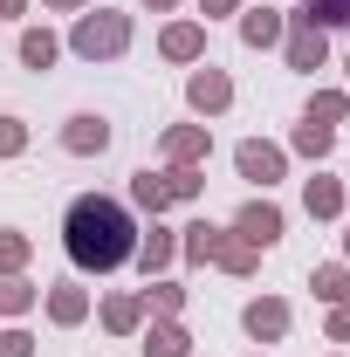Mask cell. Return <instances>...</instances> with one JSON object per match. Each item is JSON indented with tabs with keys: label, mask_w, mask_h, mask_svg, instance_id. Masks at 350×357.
Instances as JSON below:
<instances>
[{
	"label": "cell",
	"mask_w": 350,
	"mask_h": 357,
	"mask_svg": "<svg viewBox=\"0 0 350 357\" xmlns=\"http://www.w3.org/2000/svg\"><path fill=\"white\" fill-rule=\"evenodd\" d=\"M137 234H144V227L131 220V206L110 199V192H76L69 213H62V248H69V261L83 268V275L124 268L137 255Z\"/></svg>",
	"instance_id": "obj_1"
},
{
	"label": "cell",
	"mask_w": 350,
	"mask_h": 357,
	"mask_svg": "<svg viewBox=\"0 0 350 357\" xmlns=\"http://www.w3.org/2000/svg\"><path fill=\"white\" fill-rule=\"evenodd\" d=\"M69 48H76L83 62H117V55L131 48V14H110V7H96V14H76V28H69Z\"/></svg>",
	"instance_id": "obj_2"
},
{
	"label": "cell",
	"mask_w": 350,
	"mask_h": 357,
	"mask_svg": "<svg viewBox=\"0 0 350 357\" xmlns=\"http://www.w3.org/2000/svg\"><path fill=\"white\" fill-rule=\"evenodd\" d=\"M234 172L241 178H254V185H282V172H289V151H282V144H268V137H241V144H234Z\"/></svg>",
	"instance_id": "obj_3"
},
{
	"label": "cell",
	"mask_w": 350,
	"mask_h": 357,
	"mask_svg": "<svg viewBox=\"0 0 350 357\" xmlns=\"http://www.w3.org/2000/svg\"><path fill=\"white\" fill-rule=\"evenodd\" d=\"M282 55H289V69H323V55H330V28H316L303 14H289V35H282Z\"/></svg>",
	"instance_id": "obj_4"
},
{
	"label": "cell",
	"mask_w": 350,
	"mask_h": 357,
	"mask_svg": "<svg viewBox=\"0 0 350 357\" xmlns=\"http://www.w3.org/2000/svg\"><path fill=\"white\" fill-rule=\"evenodd\" d=\"M110 117H96V110H76V117H69V124H62V151H69V158H103V151H110Z\"/></svg>",
	"instance_id": "obj_5"
},
{
	"label": "cell",
	"mask_w": 350,
	"mask_h": 357,
	"mask_svg": "<svg viewBox=\"0 0 350 357\" xmlns=\"http://www.w3.org/2000/svg\"><path fill=\"white\" fill-rule=\"evenodd\" d=\"M185 103H192L199 117H220V110L234 103V76L213 69V62H206V69H192V76H185Z\"/></svg>",
	"instance_id": "obj_6"
},
{
	"label": "cell",
	"mask_w": 350,
	"mask_h": 357,
	"mask_svg": "<svg viewBox=\"0 0 350 357\" xmlns=\"http://www.w3.org/2000/svg\"><path fill=\"white\" fill-rule=\"evenodd\" d=\"M282 206H275V199H248V206H241V213H234V234H241V241H254V248H275V241H282Z\"/></svg>",
	"instance_id": "obj_7"
},
{
	"label": "cell",
	"mask_w": 350,
	"mask_h": 357,
	"mask_svg": "<svg viewBox=\"0 0 350 357\" xmlns=\"http://www.w3.org/2000/svg\"><path fill=\"white\" fill-rule=\"evenodd\" d=\"M241 330H248L254 344H282V337H289V303H282V296H254V303L241 310Z\"/></svg>",
	"instance_id": "obj_8"
},
{
	"label": "cell",
	"mask_w": 350,
	"mask_h": 357,
	"mask_svg": "<svg viewBox=\"0 0 350 357\" xmlns=\"http://www.w3.org/2000/svg\"><path fill=\"white\" fill-rule=\"evenodd\" d=\"M137 351L144 357H192V337L178 316H151V330H137Z\"/></svg>",
	"instance_id": "obj_9"
},
{
	"label": "cell",
	"mask_w": 350,
	"mask_h": 357,
	"mask_svg": "<svg viewBox=\"0 0 350 357\" xmlns=\"http://www.w3.org/2000/svg\"><path fill=\"white\" fill-rule=\"evenodd\" d=\"M137 268H144V282H151V275H165V268L178 261V241H172V227H158L151 220V234H137V255H131Z\"/></svg>",
	"instance_id": "obj_10"
},
{
	"label": "cell",
	"mask_w": 350,
	"mask_h": 357,
	"mask_svg": "<svg viewBox=\"0 0 350 357\" xmlns=\"http://www.w3.org/2000/svg\"><path fill=\"white\" fill-rule=\"evenodd\" d=\"M206 151H213L206 124H172L165 131V165H206Z\"/></svg>",
	"instance_id": "obj_11"
},
{
	"label": "cell",
	"mask_w": 350,
	"mask_h": 357,
	"mask_svg": "<svg viewBox=\"0 0 350 357\" xmlns=\"http://www.w3.org/2000/svg\"><path fill=\"white\" fill-rule=\"evenodd\" d=\"M158 55H165V62H206V28H199V21H172V28L158 35Z\"/></svg>",
	"instance_id": "obj_12"
},
{
	"label": "cell",
	"mask_w": 350,
	"mask_h": 357,
	"mask_svg": "<svg viewBox=\"0 0 350 357\" xmlns=\"http://www.w3.org/2000/svg\"><path fill=\"white\" fill-rule=\"evenodd\" d=\"M282 35H289V14H282V7H248V14H241V42L248 48H275Z\"/></svg>",
	"instance_id": "obj_13"
},
{
	"label": "cell",
	"mask_w": 350,
	"mask_h": 357,
	"mask_svg": "<svg viewBox=\"0 0 350 357\" xmlns=\"http://www.w3.org/2000/svg\"><path fill=\"white\" fill-rule=\"evenodd\" d=\"M14 55H21V69H35V76H42V69H55V62H62V42H55L48 28H21Z\"/></svg>",
	"instance_id": "obj_14"
},
{
	"label": "cell",
	"mask_w": 350,
	"mask_h": 357,
	"mask_svg": "<svg viewBox=\"0 0 350 357\" xmlns=\"http://www.w3.org/2000/svg\"><path fill=\"white\" fill-rule=\"evenodd\" d=\"M344 199H350V192H344V178H323V172H316V178L303 185L309 220H337V213H344Z\"/></svg>",
	"instance_id": "obj_15"
},
{
	"label": "cell",
	"mask_w": 350,
	"mask_h": 357,
	"mask_svg": "<svg viewBox=\"0 0 350 357\" xmlns=\"http://www.w3.org/2000/svg\"><path fill=\"white\" fill-rule=\"evenodd\" d=\"M83 316H89V289H76V282H55V289H48V323L76 330Z\"/></svg>",
	"instance_id": "obj_16"
},
{
	"label": "cell",
	"mask_w": 350,
	"mask_h": 357,
	"mask_svg": "<svg viewBox=\"0 0 350 357\" xmlns=\"http://www.w3.org/2000/svg\"><path fill=\"white\" fill-rule=\"evenodd\" d=\"M131 206L158 220V213L172 206V192H165V172H151V165H144V172H131Z\"/></svg>",
	"instance_id": "obj_17"
},
{
	"label": "cell",
	"mask_w": 350,
	"mask_h": 357,
	"mask_svg": "<svg viewBox=\"0 0 350 357\" xmlns=\"http://www.w3.org/2000/svg\"><path fill=\"white\" fill-rule=\"evenodd\" d=\"M213 268H227V275H254V268H261V248H254V241H241V234H220Z\"/></svg>",
	"instance_id": "obj_18"
},
{
	"label": "cell",
	"mask_w": 350,
	"mask_h": 357,
	"mask_svg": "<svg viewBox=\"0 0 350 357\" xmlns=\"http://www.w3.org/2000/svg\"><path fill=\"white\" fill-rule=\"evenodd\" d=\"M103 330L110 337H137L144 330V296H110L103 303Z\"/></svg>",
	"instance_id": "obj_19"
},
{
	"label": "cell",
	"mask_w": 350,
	"mask_h": 357,
	"mask_svg": "<svg viewBox=\"0 0 350 357\" xmlns=\"http://www.w3.org/2000/svg\"><path fill=\"white\" fill-rule=\"evenodd\" d=\"M35 303H42V289H35L28 275H0V316H7V323H14V316H28Z\"/></svg>",
	"instance_id": "obj_20"
},
{
	"label": "cell",
	"mask_w": 350,
	"mask_h": 357,
	"mask_svg": "<svg viewBox=\"0 0 350 357\" xmlns=\"http://www.w3.org/2000/svg\"><path fill=\"white\" fill-rule=\"evenodd\" d=\"M309 289H316V303H330V310H337V303H350V268H344V261H323L316 275H309Z\"/></svg>",
	"instance_id": "obj_21"
},
{
	"label": "cell",
	"mask_w": 350,
	"mask_h": 357,
	"mask_svg": "<svg viewBox=\"0 0 350 357\" xmlns=\"http://www.w3.org/2000/svg\"><path fill=\"white\" fill-rule=\"evenodd\" d=\"M213 248H220V227H213V220L178 227V255H185V261H213Z\"/></svg>",
	"instance_id": "obj_22"
},
{
	"label": "cell",
	"mask_w": 350,
	"mask_h": 357,
	"mask_svg": "<svg viewBox=\"0 0 350 357\" xmlns=\"http://www.w3.org/2000/svg\"><path fill=\"white\" fill-rule=\"evenodd\" d=\"M303 117H309V124H330V131H337V124L350 117V96H344V89H316Z\"/></svg>",
	"instance_id": "obj_23"
},
{
	"label": "cell",
	"mask_w": 350,
	"mask_h": 357,
	"mask_svg": "<svg viewBox=\"0 0 350 357\" xmlns=\"http://www.w3.org/2000/svg\"><path fill=\"white\" fill-rule=\"evenodd\" d=\"M144 310H151V316H178V310H185V289L165 282V275H158V282H144Z\"/></svg>",
	"instance_id": "obj_24"
},
{
	"label": "cell",
	"mask_w": 350,
	"mask_h": 357,
	"mask_svg": "<svg viewBox=\"0 0 350 357\" xmlns=\"http://www.w3.org/2000/svg\"><path fill=\"white\" fill-rule=\"evenodd\" d=\"M330 144H337V131H330V124H296V151H303V158H316V165H323V158H330Z\"/></svg>",
	"instance_id": "obj_25"
},
{
	"label": "cell",
	"mask_w": 350,
	"mask_h": 357,
	"mask_svg": "<svg viewBox=\"0 0 350 357\" xmlns=\"http://www.w3.org/2000/svg\"><path fill=\"white\" fill-rule=\"evenodd\" d=\"M165 192H172V206L178 199H199L206 192V172L199 165H165Z\"/></svg>",
	"instance_id": "obj_26"
},
{
	"label": "cell",
	"mask_w": 350,
	"mask_h": 357,
	"mask_svg": "<svg viewBox=\"0 0 350 357\" xmlns=\"http://www.w3.org/2000/svg\"><path fill=\"white\" fill-rule=\"evenodd\" d=\"M21 268H28V234L0 227V275H21Z\"/></svg>",
	"instance_id": "obj_27"
},
{
	"label": "cell",
	"mask_w": 350,
	"mask_h": 357,
	"mask_svg": "<svg viewBox=\"0 0 350 357\" xmlns=\"http://www.w3.org/2000/svg\"><path fill=\"white\" fill-rule=\"evenodd\" d=\"M303 21H316V28H350V0H303Z\"/></svg>",
	"instance_id": "obj_28"
},
{
	"label": "cell",
	"mask_w": 350,
	"mask_h": 357,
	"mask_svg": "<svg viewBox=\"0 0 350 357\" xmlns=\"http://www.w3.org/2000/svg\"><path fill=\"white\" fill-rule=\"evenodd\" d=\"M28 151V124L21 117H0V158H21Z\"/></svg>",
	"instance_id": "obj_29"
},
{
	"label": "cell",
	"mask_w": 350,
	"mask_h": 357,
	"mask_svg": "<svg viewBox=\"0 0 350 357\" xmlns=\"http://www.w3.org/2000/svg\"><path fill=\"white\" fill-rule=\"evenodd\" d=\"M0 357H35V337H28L21 323H7V330H0Z\"/></svg>",
	"instance_id": "obj_30"
},
{
	"label": "cell",
	"mask_w": 350,
	"mask_h": 357,
	"mask_svg": "<svg viewBox=\"0 0 350 357\" xmlns=\"http://www.w3.org/2000/svg\"><path fill=\"white\" fill-rule=\"evenodd\" d=\"M330 344H350V303L330 310Z\"/></svg>",
	"instance_id": "obj_31"
},
{
	"label": "cell",
	"mask_w": 350,
	"mask_h": 357,
	"mask_svg": "<svg viewBox=\"0 0 350 357\" xmlns=\"http://www.w3.org/2000/svg\"><path fill=\"white\" fill-rule=\"evenodd\" d=\"M199 14L213 21V14H241V0H199Z\"/></svg>",
	"instance_id": "obj_32"
},
{
	"label": "cell",
	"mask_w": 350,
	"mask_h": 357,
	"mask_svg": "<svg viewBox=\"0 0 350 357\" xmlns=\"http://www.w3.org/2000/svg\"><path fill=\"white\" fill-rule=\"evenodd\" d=\"M42 7H55V14H83L89 0H42Z\"/></svg>",
	"instance_id": "obj_33"
},
{
	"label": "cell",
	"mask_w": 350,
	"mask_h": 357,
	"mask_svg": "<svg viewBox=\"0 0 350 357\" xmlns=\"http://www.w3.org/2000/svg\"><path fill=\"white\" fill-rule=\"evenodd\" d=\"M0 14H7V21H14V14H28V0H0Z\"/></svg>",
	"instance_id": "obj_34"
},
{
	"label": "cell",
	"mask_w": 350,
	"mask_h": 357,
	"mask_svg": "<svg viewBox=\"0 0 350 357\" xmlns=\"http://www.w3.org/2000/svg\"><path fill=\"white\" fill-rule=\"evenodd\" d=\"M144 7H151V14H172V7H178V0H144Z\"/></svg>",
	"instance_id": "obj_35"
},
{
	"label": "cell",
	"mask_w": 350,
	"mask_h": 357,
	"mask_svg": "<svg viewBox=\"0 0 350 357\" xmlns=\"http://www.w3.org/2000/svg\"><path fill=\"white\" fill-rule=\"evenodd\" d=\"M344 255H350V227H344Z\"/></svg>",
	"instance_id": "obj_36"
},
{
	"label": "cell",
	"mask_w": 350,
	"mask_h": 357,
	"mask_svg": "<svg viewBox=\"0 0 350 357\" xmlns=\"http://www.w3.org/2000/svg\"><path fill=\"white\" fill-rule=\"evenodd\" d=\"M344 76H350V55H344Z\"/></svg>",
	"instance_id": "obj_37"
},
{
	"label": "cell",
	"mask_w": 350,
	"mask_h": 357,
	"mask_svg": "<svg viewBox=\"0 0 350 357\" xmlns=\"http://www.w3.org/2000/svg\"><path fill=\"white\" fill-rule=\"evenodd\" d=\"M344 192H350V185H344Z\"/></svg>",
	"instance_id": "obj_38"
}]
</instances>
